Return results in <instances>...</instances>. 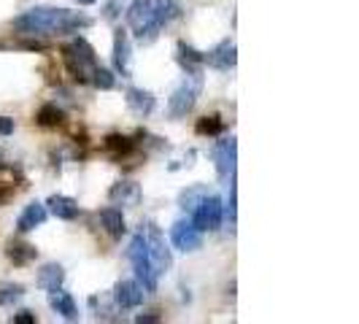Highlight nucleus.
<instances>
[{"label": "nucleus", "instance_id": "nucleus-1", "mask_svg": "<svg viewBox=\"0 0 359 324\" xmlns=\"http://www.w3.org/2000/svg\"><path fill=\"white\" fill-rule=\"evenodd\" d=\"M92 19L84 14H76L68 8H54V6H36L14 19V30L22 36H62L90 27Z\"/></svg>", "mask_w": 359, "mask_h": 324}, {"label": "nucleus", "instance_id": "nucleus-2", "mask_svg": "<svg viewBox=\"0 0 359 324\" xmlns=\"http://www.w3.org/2000/svg\"><path fill=\"white\" fill-rule=\"evenodd\" d=\"M176 17H179V6L173 0H133L127 8V22L144 43L154 41L162 27Z\"/></svg>", "mask_w": 359, "mask_h": 324}, {"label": "nucleus", "instance_id": "nucleus-3", "mask_svg": "<svg viewBox=\"0 0 359 324\" xmlns=\"http://www.w3.org/2000/svg\"><path fill=\"white\" fill-rule=\"evenodd\" d=\"M62 60H65V68L76 81H90L95 68H97V54L84 38H73L62 49Z\"/></svg>", "mask_w": 359, "mask_h": 324}, {"label": "nucleus", "instance_id": "nucleus-4", "mask_svg": "<svg viewBox=\"0 0 359 324\" xmlns=\"http://www.w3.org/2000/svg\"><path fill=\"white\" fill-rule=\"evenodd\" d=\"M127 257H130L133 270H135V276H138V284H141L146 292H154V289H157V281H160V273H157L154 262H151V254H149V243H146L144 233H138L130 241Z\"/></svg>", "mask_w": 359, "mask_h": 324}, {"label": "nucleus", "instance_id": "nucleus-5", "mask_svg": "<svg viewBox=\"0 0 359 324\" xmlns=\"http://www.w3.org/2000/svg\"><path fill=\"white\" fill-rule=\"evenodd\" d=\"M200 92H203V76L198 73H187V79L179 84V90L173 92V97H170V103H168V116L170 119H181V116H187L195 103H198Z\"/></svg>", "mask_w": 359, "mask_h": 324}, {"label": "nucleus", "instance_id": "nucleus-6", "mask_svg": "<svg viewBox=\"0 0 359 324\" xmlns=\"http://www.w3.org/2000/svg\"><path fill=\"white\" fill-rule=\"evenodd\" d=\"M222 219H224V205L214 195H205L192 208V224L198 227L200 233H214V230H219L222 227Z\"/></svg>", "mask_w": 359, "mask_h": 324}, {"label": "nucleus", "instance_id": "nucleus-7", "mask_svg": "<svg viewBox=\"0 0 359 324\" xmlns=\"http://www.w3.org/2000/svg\"><path fill=\"white\" fill-rule=\"evenodd\" d=\"M170 241H173V246L179 252H198L200 246H203V233H200L192 222H184L181 219V222L173 224V230H170Z\"/></svg>", "mask_w": 359, "mask_h": 324}, {"label": "nucleus", "instance_id": "nucleus-8", "mask_svg": "<svg viewBox=\"0 0 359 324\" xmlns=\"http://www.w3.org/2000/svg\"><path fill=\"white\" fill-rule=\"evenodd\" d=\"M146 243H149V254H151V262H154V268L157 273H165V270L170 268V254L165 249V241H162V233L154 227V224H149V230H146Z\"/></svg>", "mask_w": 359, "mask_h": 324}, {"label": "nucleus", "instance_id": "nucleus-9", "mask_svg": "<svg viewBox=\"0 0 359 324\" xmlns=\"http://www.w3.org/2000/svg\"><path fill=\"white\" fill-rule=\"evenodd\" d=\"M235 138H222L219 144L214 146V160H216V170L222 179H230L235 173Z\"/></svg>", "mask_w": 359, "mask_h": 324}, {"label": "nucleus", "instance_id": "nucleus-10", "mask_svg": "<svg viewBox=\"0 0 359 324\" xmlns=\"http://www.w3.org/2000/svg\"><path fill=\"white\" fill-rule=\"evenodd\" d=\"M205 62L216 68V71H230L235 68V62H238V49H235L233 41H222L216 49L205 54Z\"/></svg>", "mask_w": 359, "mask_h": 324}, {"label": "nucleus", "instance_id": "nucleus-11", "mask_svg": "<svg viewBox=\"0 0 359 324\" xmlns=\"http://www.w3.org/2000/svg\"><path fill=\"white\" fill-rule=\"evenodd\" d=\"M144 287L138 281H119L114 289V300L119 308H138L144 303Z\"/></svg>", "mask_w": 359, "mask_h": 324}, {"label": "nucleus", "instance_id": "nucleus-12", "mask_svg": "<svg viewBox=\"0 0 359 324\" xmlns=\"http://www.w3.org/2000/svg\"><path fill=\"white\" fill-rule=\"evenodd\" d=\"M130 60H133V49H130V38L125 30H116L114 36V65L122 76H130Z\"/></svg>", "mask_w": 359, "mask_h": 324}, {"label": "nucleus", "instance_id": "nucleus-13", "mask_svg": "<svg viewBox=\"0 0 359 324\" xmlns=\"http://www.w3.org/2000/svg\"><path fill=\"white\" fill-rule=\"evenodd\" d=\"M108 200H111L114 205H135V203L141 200V187H138L135 181H119V184L111 187Z\"/></svg>", "mask_w": 359, "mask_h": 324}, {"label": "nucleus", "instance_id": "nucleus-14", "mask_svg": "<svg viewBox=\"0 0 359 324\" xmlns=\"http://www.w3.org/2000/svg\"><path fill=\"white\" fill-rule=\"evenodd\" d=\"M46 216H49V208H46L43 203H30V205L22 211V216H19L17 230L19 233H30V230H36V227H41V224L46 222Z\"/></svg>", "mask_w": 359, "mask_h": 324}, {"label": "nucleus", "instance_id": "nucleus-15", "mask_svg": "<svg viewBox=\"0 0 359 324\" xmlns=\"http://www.w3.org/2000/svg\"><path fill=\"white\" fill-rule=\"evenodd\" d=\"M49 306H52L62 319H68V322H76V319H79V308H76L71 295L62 292V287L49 292Z\"/></svg>", "mask_w": 359, "mask_h": 324}, {"label": "nucleus", "instance_id": "nucleus-16", "mask_svg": "<svg viewBox=\"0 0 359 324\" xmlns=\"http://www.w3.org/2000/svg\"><path fill=\"white\" fill-rule=\"evenodd\" d=\"M127 106L133 108V114H138V116H149V114L154 111V95L149 90L130 87V90H127Z\"/></svg>", "mask_w": 359, "mask_h": 324}, {"label": "nucleus", "instance_id": "nucleus-17", "mask_svg": "<svg viewBox=\"0 0 359 324\" xmlns=\"http://www.w3.org/2000/svg\"><path fill=\"white\" fill-rule=\"evenodd\" d=\"M46 205H49V211L57 219H65V222H71V219L79 216V203L73 198H65V195H52V198L46 200Z\"/></svg>", "mask_w": 359, "mask_h": 324}, {"label": "nucleus", "instance_id": "nucleus-18", "mask_svg": "<svg viewBox=\"0 0 359 324\" xmlns=\"http://www.w3.org/2000/svg\"><path fill=\"white\" fill-rule=\"evenodd\" d=\"M179 65L187 73H198L205 65V54H200L198 49H192L189 43H179V54H176Z\"/></svg>", "mask_w": 359, "mask_h": 324}, {"label": "nucleus", "instance_id": "nucleus-19", "mask_svg": "<svg viewBox=\"0 0 359 324\" xmlns=\"http://www.w3.org/2000/svg\"><path fill=\"white\" fill-rule=\"evenodd\" d=\"M100 222L106 227V233L111 238H122L127 233V224H125V214L119 208H103L100 211Z\"/></svg>", "mask_w": 359, "mask_h": 324}, {"label": "nucleus", "instance_id": "nucleus-20", "mask_svg": "<svg viewBox=\"0 0 359 324\" xmlns=\"http://www.w3.org/2000/svg\"><path fill=\"white\" fill-rule=\"evenodd\" d=\"M62 281H65V270L60 268V265H43V268L38 270V287L46 289V292L60 289Z\"/></svg>", "mask_w": 359, "mask_h": 324}, {"label": "nucleus", "instance_id": "nucleus-21", "mask_svg": "<svg viewBox=\"0 0 359 324\" xmlns=\"http://www.w3.org/2000/svg\"><path fill=\"white\" fill-rule=\"evenodd\" d=\"M6 254H8V259H11L14 265H27V262H33L38 257L36 246H30V243H11Z\"/></svg>", "mask_w": 359, "mask_h": 324}, {"label": "nucleus", "instance_id": "nucleus-22", "mask_svg": "<svg viewBox=\"0 0 359 324\" xmlns=\"http://www.w3.org/2000/svg\"><path fill=\"white\" fill-rule=\"evenodd\" d=\"M62 119H65V114H62V108H57L54 103H46V106L38 111V125L43 127H57L62 125Z\"/></svg>", "mask_w": 359, "mask_h": 324}, {"label": "nucleus", "instance_id": "nucleus-23", "mask_svg": "<svg viewBox=\"0 0 359 324\" xmlns=\"http://www.w3.org/2000/svg\"><path fill=\"white\" fill-rule=\"evenodd\" d=\"M92 84L97 87V90H103V92H108V90H114V84H116V79H114V73L111 71H106L103 65H97L95 68V73H92V79H90Z\"/></svg>", "mask_w": 359, "mask_h": 324}, {"label": "nucleus", "instance_id": "nucleus-24", "mask_svg": "<svg viewBox=\"0 0 359 324\" xmlns=\"http://www.w3.org/2000/svg\"><path fill=\"white\" fill-rule=\"evenodd\" d=\"M224 130V122H222V116H216V114H211V116H203L198 122V133L200 135H219Z\"/></svg>", "mask_w": 359, "mask_h": 324}, {"label": "nucleus", "instance_id": "nucleus-25", "mask_svg": "<svg viewBox=\"0 0 359 324\" xmlns=\"http://www.w3.org/2000/svg\"><path fill=\"white\" fill-rule=\"evenodd\" d=\"M205 195H208V189H205V187H192V189H187V192L181 195V208H184V211H192V208H195Z\"/></svg>", "mask_w": 359, "mask_h": 324}, {"label": "nucleus", "instance_id": "nucleus-26", "mask_svg": "<svg viewBox=\"0 0 359 324\" xmlns=\"http://www.w3.org/2000/svg\"><path fill=\"white\" fill-rule=\"evenodd\" d=\"M22 295H25V287L19 284H0V306H11Z\"/></svg>", "mask_w": 359, "mask_h": 324}, {"label": "nucleus", "instance_id": "nucleus-27", "mask_svg": "<svg viewBox=\"0 0 359 324\" xmlns=\"http://www.w3.org/2000/svg\"><path fill=\"white\" fill-rule=\"evenodd\" d=\"M106 149L108 151H114V154H127V151H133V141L125 138V135H108Z\"/></svg>", "mask_w": 359, "mask_h": 324}, {"label": "nucleus", "instance_id": "nucleus-28", "mask_svg": "<svg viewBox=\"0 0 359 324\" xmlns=\"http://www.w3.org/2000/svg\"><path fill=\"white\" fill-rule=\"evenodd\" d=\"M122 8H125V0H108L103 14H106V19H119L122 17Z\"/></svg>", "mask_w": 359, "mask_h": 324}, {"label": "nucleus", "instance_id": "nucleus-29", "mask_svg": "<svg viewBox=\"0 0 359 324\" xmlns=\"http://www.w3.org/2000/svg\"><path fill=\"white\" fill-rule=\"evenodd\" d=\"M14 322L17 324H33L36 322V313H33V311H19L17 316H14Z\"/></svg>", "mask_w": 359, "mask_h": 324}, {"label": "nucleus", "instance_id": "nucleus-30", "mask_svg": "<svg viewBox=\"0 0 359 324\" xmlns=\"http://www.w3.org/2000/svg\"><path fill=\"white\" fill-rule=\"evenodd\" d=\"M11 133H14V119L0 116V135H11Z\"/></svg>", "mask_w": 359, "mask_h": 324}, {"label": "nucleus", "instance_id": "nucleus-31", "mask_svg": "<svg viewBox=\"0 0 359 324\" xmlns=\"http://www.w3.org/2000/svg\"><path fill=\"white\" fill-rule=\"evenodd\" d=\"M227 216L235 222V184L230 187V205H227Z\"/></svg>", "mask_w": 359, "mask_h": 324}, {"label": "nucleus", "instance_id": "nucleus-32", "mask_svg": "<svg viewBox=\"0 0 359 324\" xmlns=\"http://www.w3.org/2000/svg\"><path fill=\"white\" fill-rule=\"evenodd\" d=\"M79 6H92V3H97V0H76Z\"/></svg>", "mask_w": 359, "mask_h": 324}]
</instances>
